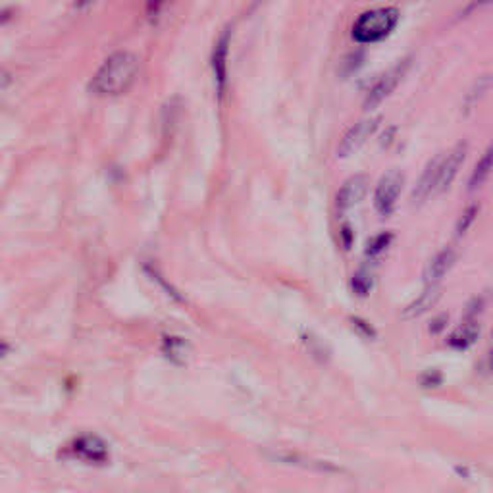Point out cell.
<instances>
[{
  "mask_svg": "<svg viewBox=\"0 0 493 493\" xmlns=\"http://www.w3.org/2000/svg\"><path fill=\"white\" fill-rule=\"evenodd\" d=\"M399 23V10L393 6L374 8L356 18L353 23V39L361 45H374L393 33Z\"/></svg>",
  "mask_w": 493,
  "mask_h": 493,
  "instance_id": "obj_2",
  "label": "cell"
},
{
  "mask_svg": "<svg viewBox=\"0 0 493 493\" xmlns=\"http://www.w3.org/2000/svg\"><path fill=\"white\" fill-rule=\"evenodd\" d=\"M438 166H439V157H436L434 160L428 162L426 170L422 171V176L418 179L416 187L412 191V205H424L426 200L431 199L436 195V187H438Z\"/></svg>",
  "mask_w": 493,
  "mask_h": 493,
  "instance_id": "obj_11",
  "label": "cell"
},
{
  "mask_svg": "<svg viewBox=\"0 0 493 493\" xmlns=\"http://www.w3.org/2000/svg\"><path fill=\"white\" fill-rule=\"evenodd\" d=\"M411 68V58H404V60H399L395 66H391L384 76L380 77L372 87H370L368 95H366V101H364V108L374 110L376 106L384 103L385 98L395 91L401 79L404 77V74Z\"/></svg>",
  "mask_w": 493,
  "mask_h": 493,
  "instance_id": "obj_3",
  "label": "cell"
},
{
  "mask_svg": "<svg viewBox=\"0 0 493 493\" xmlns=\"http://www.w3.org/2000/svg\"><path fill=\"white\" fill-rule=\"evenodd\" d=\"M164 353L170 358L171 363L181 364L185 358V351H187V343L179 337H166L164 339Z\"/></svg>",
  "mask_w": 493,
  "mask_h": 493,
  "instance_id": "obj_17",
  "label": "cell"
},
{
  "mask_svg": "<svg viewBox=\"0 0 493 493\" xmlns=\"http://www.w3.org/2000/svg\"><path fill=\"white\" fill-rule=\"evenodd\" d=\"M391 241H393V233L391 232L378 233V235H374V237L366 243V251H364V253H366L368 259H378L380 254H384L385 251H387Z\"/></svg>",
  "mask_w": 493,
  "mask_h": 493,
  "instance_id": "obj_16",
  "label": "cell"
},
{
  "mask_svg": "<svg viewBox=\"0 0 493 493\" xmlns=\"http://www.w3.org/2000/svg\"><path fill=\"white\" fill-rule=\"evenodd\" d=\"M69 455L91 465H101L108 459V447L95 434H83L69 443Z\"/></svg>",
  "mask_w": 493,
  "mask_h": 493,
  "instance_id": "obj_6",
  "label": "cell"
},
{
  "mask_svg": "<svg viewBox=\"0 0 493 493\" xmlns=\"http://www.w3.org/2000/svg\"><path fill=\"white\" fill-rule=\"evenodd\" d=\"M476 214H478V206H470V208H468V210H466V212L460 216L459 224H457V233H459V235L466 233V230L472 226Z\"/></svg>",
  "mask_w": 493,
  "mask_h": 493,
  "instance_id": "obj_18",
  "label": "cell"
},
{
  "mask_svg": "<svg viewBox=\"0 0 493 493\" xmlns=\"http://www.w3.org/2000/svg\"><path fill=\"white\" fill-rule=\"evenodd\" d=\"M10 83H12V76L8 72H4V69H0V89L10 87Z\"/></svg>",
  "mask_w": 493,
  "mask_h": 493,
  "instance_id": "obj_21",
  "label": "cell"
},
{
  "mask_svg": "<svg viewBox=\"0 0 493 493\" xmlns=\"http://www.w3.org/2000/svg\"><path fill=\"white\" fill-rule=\"evenodd\" d=\"M230 45H232V29H224L218 41L214 42L212 50V72L218 96H224L227 85V56H230Z\"/></svg>",
  "mask_w": 493,
  "mask_h": 493,
  "instance_id": "obj_8",
  "label": "cell"
},
{
  "mask_svg": "<svg viewBox=\"0 0 493 493\" xmlns=\"http://www.w3.org/2000/svg\"><path fill=\"white\" fill-rule=\"evenodd\" d=\"M439 297H441V288H439L438 283L428 285L424 293L420 295L418 299H414L409 307L404 308L403 318H416V316H422L424 312H428L436 302H438Z\"/></svg>",
  "mask_w": 493,
  "mask_h": 493,
  "instance_id": "obj_12",
  "label": "cell"
},
{
  "mask_svg": "<svg viewBox=\"0 0 493 493\" xmlns=\"http://www.w3.org/2000/svg\"><path fill=\"white\" fill-rule=\"evenodd\" d=\"M378 125H380V118H366V120H361L358 123H355L343 135L341 143L337 147V157L347 158L351 154H355L358 149H363V144L376 133Z\"/></svg>",
  "mask_w": 493,
  "mask_h": 493,
  "instance_id": "obj_7",
  "label": "cell"
},
{
  "mask_svg": "<svg viewBox=\"0 0 493 493\" xmlns=\"http://www.w3.org/2000/svg\"><path fill=\"white\" fill-rule=\"evenodd\" d=\"M489 171H492V149H487L486 154L478 162V166L474 168L472 178H470V189H478V187L486 183V179L489 178Z\"/></svg>",
  "mask_w": 493,
  "mask_h": 493,
  "instance_id": "obj_15",
  "label": "cell"
},
{
  "mask_svg": "<svg viewBox=\"0 0 493 493\" xmlns=\"http://www.w3.org/2000/svg\"><path fill=\"white\" fill-rule=\"evenodd\" d=\"M141 60L131 50H118L108 56L101 68L96 69L89 83V91L95 96H120L131 89L137 81Z\"/></svg>",
  "mask_w": 493,
  "mask_h": 493,
  "instance_id": "obj_1",
  "label": "cell"
},
{
  "mask_svg": "<svg viewBox=\"0 0 493 493\" xmlns=\"http://www.w3.org/2000/svg\"><path fill=\"white\" fill-rule=\"evenodd\" d=\"M368 187H370V179L368 176H364V174H356V176L347 179V181L341 185V189L337 191V197H336L337 210H339V212H345V210H349V208L358 205V203L366 197Z\"/></svg>",
  "mask_w": 493,
  "mask_h": 493,
  "instance_id": "obj_9",
  "label": "cell"
},
{
  "mask_svg": "<svg viewBox=\"0 0 493 493\" xmlns=\"http://www.w3.org/2000/svg\"><path fill=\"white\" fill-rule=\"evenodd\" d=\"M343 241H345V249H349V246H351V233H349V230H343Z\"/></svg>",
  "mask_w": 493,
  "mask_h": 493,
  "instance_id": "obj_22",
  "label": "cell"
},
{
  "mask_svg": "<svg viewBox=\"0 0 493 493\" xmlns=\"http://www.w3.org/2000/svg\"><path fill=\"white\" fill-rule=\"evenodd\" d=\"M457 262V251L453 246H446L441 249L434 259H431L424 268V281L426 285H434V283H439L447 276V272L455 266Z\"/></svg>",
  "mask_w": 493,
  "mask_h": 493,
  "instance_id": "obj_10",
  "label": "cell"
},
{
  "mask_svg": "<svg viewBox=\"0 0 493 493\" xmlns=\"http://www.w3.org/2000/svg\"><path fill=\"white\" fill-rule=\"evenodd\" d=\"M466 151H468L466 143H457L455 147H453L451 151L439 154L438 187H436V195L447 191V189L451 187V183L455 181V178H457V174H459L460 166H463V162H465Z\"/></svg>",
  "mask_w": 493,
  "mask_h": 493,
  "instance_id": "obj_5",
  "label": "cell"
},
{
  "mask_svg": "<svg viewBox=\"0 0 493 493\" xmlns=\"http://www.w3.org/2000/svg\"><path fill=\"white\" fill-rule=\"evenodd\" d=\"M374 288V274L368 268H361L353 278H351V289L358 297H366Z\"/></svg>",
  "mask_w": 493,
  "mask_h": 493,
  "instance_id": "obj_14",
  "label": "cell"
},
{
  "mask_svg": "<svg viewBox=\"0 0 493 493\" xmlns=\"http://www.w3.org/2000/svg\"><path fill=\"white\" fill-rule=\"evenodd\" d=\"M478 336H480L478 324L466 322L465 326H460V328H457L455 332H453L451 336H449V339H447V343H449V347H453V349L463 351V349H468V347H472L474 343H476V339H478Z\"/></svg>",
  "mask_w": 493,
  "mask_h": 493,
  "instance_id": "obj_13",
  "label": "cell"
},
{
  "mask_svg": "<svg viewBox=\"0 0 493 493\" xmlns=\"http://www.w3.org/2000/svg\"><path fill=\"white\" fill-rule=\"evenodd\" d=\"M404 178L399 170H390L382 176L374 191V208L380 216H390L397 205L399 195L403 191Z\"/></svg>",
  "mask_w": 493,
  "mask_h": 493,
  "instance_id": "obj_4",
  "label": "cell"
},
{
  "mask_svg": "<svg viewBox=\"0 0 493 493\" xmlns=\"http://www.w3.org/2000/svg\"><path fill=\"white\" fill-rule=\"evenodd\" d=\"M168 2H170V0H147V14H149V18H151V20L158 18V14L164 10Z\"/></svg>",
  "mask_w": 493,
  "mask_h": 493,
  "instance_id": "obj_19",
  "label": "cell"
},
{
  "mask_svg": "<svg viewBox=\"0 0 493 493\" xmlns=\"http://www.w3.org/2000/svg\"><path fill=\"white\" fill-rule=\"evenodd\" d=\"M87 2H89V0H77L76 4H77V6H79V8H81L83 4H87Z\"/></svg>",
  "mask_w": 493,
  "mask_h": 493,
  "instance_id": "obj_24",
  "label": "cell"
},
{
  "mask_svg": "<svg viewBox=\"0 0 493 493\" xmlns=\"http://www.w3.org/2000/svg\"><path fill=\"white\" fill-rule=\"evenodd\" d=\"M8 349H10V347H8V343H4V341H2V339H0V358L6 355Z\"/></svg>",
  "mask_w": 493,
  "mask_h": 493,
  "instance_id": "obj_23",
  "label": "cell"
},
{
  "mask_svg": "<svg viewBox=\"0 0 493 493\" xmlns=\"http://www.w3.org/2000/svg\"><path fill=\"white\" fill-rule=\"evenodd\" d=\"M12 18H14V8H4V10H0V26L10 21Z\"/></svg>",
  "mask_w": 493,
  "mask_h": 493,
  "instance_id": "obj_20",
  "label": "cell"
}]
</instances>
